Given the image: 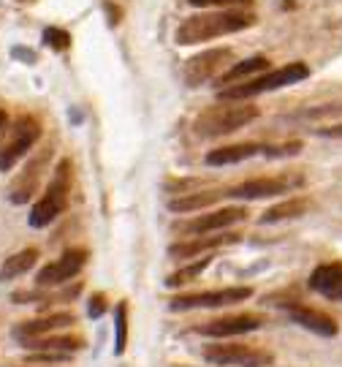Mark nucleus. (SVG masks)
<instances>
[{"label": "nucleus", "mask_w": 342, "mask_h": 367, "mask_svg": "<svg viewBox=\"0 0 342 367\" xmlns=\"http://www.w3.org/2000/svg\"><path fill=\"white\" fill-rule=\"evenodd\" d=\"M74 324V316L71 313H58V316H49V318H38V321H25L14 329V337L19 343H28L33 337H44L55 329H62V327H71Z\"/></svg>", "instance_id": "15"}, {"label": "nucleus", "mask_w": 342, "mask_h": 367, "mask_svg": "<svg viewBox=\"0 0 342 367\" xmlns=\"http://www.w3.org/2000/svg\"><path fill=\"white\" fill-rule=\"evenodd\" d=\"M225 193H220V190H201V193H182L180 199H171L169 202V210L171 213H196V210H207V207H212L215 202H220Z\"/></svg>", "instance_id": "18"}, {"label": "nucleus", "mask_w": 342, "mask_h": 367, "mask_svg": "<svg viewBox=\"0 0 342 367\" xmlns=\"http://www.w3.org/2000/svg\"><path fill=\"white\" fill-rule=\"evenodd\" d=\"M307 210H310V199L296 196V199H288L282 204L269 207L266 213L261 215V223H277V220H288V218H302Z\"/></svg>", "instance_id": "20"}, {"label": "nucleus", "mask_w": 342, "mask_h": 367, "mask_svg": "<svg viewBox=\"0 0 342 367\" xmlns=\"http://www.w3.org/2000/svg\"><path fill=\"white\" fill-rule=\"evenodd\" d=\"M128 343V305L120 302L114 313V354H123Z\"/></svg>", "instance_id": "24"}, {"label": "nucleus", "mask_w": 342, "mask_h": 367, "mask_svg": "<svg viewBox=\"0 0 342 367\" xmlns=\"http://www.w3.org/2000/svg\"><path fill=\"white\" fill-rule=\"evenodd\" d=\"M264 327V316L258 313H239V316H225V318H215L210 324H204L198 332L207 337H218V340H225V337L234 335H248V332H255Z\"/></svg>", "instance_id": "10"}, {"label": "nucleus", "mask_w": 342, "mask_h": 367, "mask_svg": "<svg viewBox=\"0 0 342 367\" xmlns=\"http://www.w3.org/2000/svg\"><path fill=\"white\" fill-rule=\"evenodd\" d=\"M264 153L261 145H231V147H218L207 155L210 166H231V163H242L253 155Z\"/></svg>", "instance_id": "17"}, {"label": "nucleus", "mask_w": 342, "mask_h": 367, "mask_svg": "<svg viewBox=\"0 0 342 367\" xmlns=\"http://www.w3.org/2000/svg\"><path fill=\"white\" fill-rule=\"evenodd\" d=\"M196 8H234V6H250L253 0H187Z\"/></svg>", "instance_id": "27"}, {"label": "nucleus", "mask_w": 342, "mask_h": 367, "mask_svg": "<svg viewBox=\"0 0 342 367\" xmlns=\"http://www.w3.org/2000/svg\"><path fill=\"white\" fill-rule=\"evenodd\" d=\"M310 76V68L305 63H291V65H282V68H275L264 76H255V79H248L237 88H225L220 90V101H250L261 92H272L280 90V88H288V85H296V82H305Z\"/></svg>", "instance_id": "3"}, {"label": "nucleus", "mask_w": 342, "mask_h": 367, "mask_svg": "<svg viewBox=\"0 0 342 367\" xmlns=\"http://www.w3.org/2000/svg\"><path fill=\"white\" fill-rule=\"evenodd\" d=\"M85 261H87V250H82V247H74V250H65L58 261H52V264H46L41 272H38V286H60L65 280H71V277H76L82 272V267H85Z\"/></svg>", "instance_id": "9"}, {"label": "nucleus", "mask_w": 342, "mask_h": 367, "mask_svg": "<svg viewBox=\"0 0 342 367\" xmlns=\"http://www.w3.org/2000/svg\"><path fill=\"white\" fill-rule=\"evenodd\" d=\"M35 259H38V250L35 247L19 250L11 259H6L3 267H0V283H8V280H17L19 275H25L33 264H35Z\"/></svg>", "instance_id": "19"}, {"label": "nucleus", "mask_w": 342, "mask_h": 367, "mask_svg": "<svg viewBox=\"0 0 342 367\" xmlns=\"http://www.w3.org/2000/svg\"><path fill=\"white\" fill-rule=\"evenodd\" d=\"M234 60V52L225 47L220 49H207L201 55H193L190 60H185L182 65V79L187 82V88H198L204 85L207 79L218 76L220 71H225V63Z\"/></svg>", "instance_id": "6"}, {"label": "nucleus", "mask_w": 342, "mask_h": 367, "mask_svg": "<svg viewBox=\"0 0 342 367\" xmlns=\"http://www.w3.org/2000/svg\"><path fill=\"white\" fill-rule=\"evenodd\" d=\"M248 218V210L245 207H225V210H215V213H207V215H198L196 220H190L185 226L187 234H210V231H223L239 220Z\"/></svg>", "instance_id": "12"}, {"label": "nucleus", "mask_w": 342, "mask_h": 367, "mask_svg": "<svg viewBox=\"0 0 342 367\" xmlns=\"http://www.w3.org/2000/svg\"><path fill=\"white\" fill-rule=\"evenodd\" d=\"M255 117H258V106H253L250 101H223L218 106L204 109L193 120V131L201 139H218V136L245 128Z\"/></svg>", "instance_id": "2"}, {"label": "nucleus", "mask_w": 342, "mask_h": 367, "mask_svg": "<svg viewBox=\"0 0 342 367\" xmlns=\"http://www.w3.org/2000/svg\"><path fill=\"white\" fill-rule=\"evenodd\" d=\"M204 359L218 367H269L275 362L272 351L242 345V343H212L204 345Z\"/></svg>", "instance_id": "4"}, {"label": "nucleus", "mask_w": 342, "mask_h": 367, "mask_svg": "<svg viewBox=\"0 0 342 367\" xmlns=\"http://www.w3.org/2000/svg\"><path fill=\"white\" fill-rule=\"evenodd\" d=\"M38 136H41V122L35 120V117H22V120L17 122V131H14L11 142L0 150V172H8L35 145Z\"/></svg>", "instance_id": "8"}, {"label": "nucleus", "mask_w": 342, "mask_h": 367, "mask_svg": "<svg viewBox=\"0 0 342 367\" xmlns=\"http://www.w3.org/2000/svg\"><path fill=\"white\" fill-rule=\"evenodd\" d=\"M320 136H334V139H342V125H334V128H323Z\"/></svg>", "instance_id": "31"}, {"label": "nucleus", "mask_w": 342, "mask_h": 367, "mask_svg": "<svg viewBox=\"0 0 342 367\" xmlns=\"http://www.w3.org/2000/svg\"><path fill=\"white\" fill-rule=\"evenodd\" d=\"M44 41H46L52 49H58V52H62V49L71 47V35L65 31H60V28H46V31H44Z\"/></svg>", "instance_id": "26"}, {"label": "nucleus", "mask_w": 342, "mask_h": 367, "mask_svg": "<svg viewBox=\"0 0 342 367\" xmlns=\"http://www.w3.org/2000/svg\"><path fill=\"white\" fill-rule=\"evenodd\" d=\"M103 310H106V300H103V294H95L93 300H90V318L103 316Z\"/></svg>", "instance_id": "29"}, {"label": "nucleus", "mask_w": 342, "mask_h": 367, "mask_svg": "<svg viewBox=\"0 0 342 367\" xmlns=\"http://www.w3.org/2000/svg\"><path fill=\"white\" fill-rule=\"evenodd\" d=\"M210 264H212V259H210V256H204V259H198V261H193V264L182 267V270L171 272V275L166 277V286H169V288H180V286H185V283H193V280L201 275Z\"/></svg>", "instance_id": "23"}, {"label": "nucleus", "mask_w": 342, "mask_h": 367, "mask_svg": "<svg viewBox=\"0 0 342 367\" xmlns=\"http://www.w3.org/2000/svg\"><path fill=\"white\" fill-rule=\"evenodd\" d=\"M288 190V183L285 180H272V177H258V180H248V183L237 185V188H231L225 196H231V199H269V196H280Z\"/></svg>", "instance_id": "14"}, {"label": "nucleus", "mask_w": 342, "mask_h": 367, "mask_svg": "<svg viewBox=\"0 0 342 367\" xmlns=\"http://www.w3.org/2000/svg\"><path fill=\"white\" fill-rule=\"evenodd\" d=\"M68 188H71V163L62 161L58 166V174L55 180L49 183L46 193L41 196V202L33 207L31 213V226L33 229H41V226H49L65 207V199H68Z\"/></svg>", "instance_id": "5"}, {"label": "nucleus", "mask_w": 342, "mask_h": 367, "mask_svg": "<svg viewBox=\"0 0 342 367\" xmlns=\"http://www.w3.org/2000/svg\"><path fill=\"white\" fill-rule=\"evenodd\" d=\"M269 68V60L264 58V55H255V58H250V60H242L237 63V65H231L228 71H223L220 74V85H231V82H239V79H245V76H253V74H258V71H266Z\"/></svg>", "instance_id": "22"}, {"label": "nucleus", "mask_w": 342, "mask_h": 367, "mask_svg": "<svg viewBox=\"0 0 342 367\" xmlns=\"http://www.w3.org/2000/svg\"><path fill=\"white\" fill-rule=\"evenodd\" d=\"M106 11L112 14V19H109V22H112V25H117V22H120V11H117L114 6H106Z\"/></svg>", "instance_id": "32"}, {"label": "nucleus", "mask_w": 342, "mask_h": 367, "mask_svg": "<svg viewBox=\"0 0 342 367\" xmlns=\"http://www.w3.org/2000/svg\"><path fill=\"white\" fill-rule=\"evenodd\" d=\"M239 234H228V237H198L193 243H177L169 247V256L171 259H190V256H198V253H207V250H215L225 243H237Z\"/></svg>", "instance_id": "16"}, {"label": "nucleus", "mask_w": 342, "mask_h": 367, "mask_svg": "<svg viewBox=\"0 0 342 367\" xmlns=\"http://www.w3.org/2000/svg\"><path fill=\"white\" fill-rule=\"evenodd\" d=\"M310 288L318 291L320 297L332 300V302H342V264H320L315 267L310 275Z\"/></svg>", "instance_id": "13"}, {"label": "nucleus", "mask_w": 342, "mask_h": 367, "mask_svg": "<svg viewBox=\"0 0 342 367\" xmlns=\"http://www.w3.org/2000/svg\"><path fill=\"white\" fill-rule=\"evenodd\" d=\"M253 297L250 286H231V288H218V291H198V294H180L174 297L169 307L171 310H193V307H223L237 305Z\"/></svg>", "instance_id": "7"}, {"label": "nucleus", "mask_w": 342, "mask_h": 367, "mask_svg": "<svg viewBox=\"0 0 342 367\" xmlns=\"http://www.w3.org/2000/svg\"><path fill=\"white\" fill-rule=\"evenodd\" d=\"M285 313H288V318L293 324H299V327H305V329H310V332H315V335L320 337H334L340 332L337 321L332 316H326L323 310H315V307H305V305H291L285 307Z\"/></svg>", "instance_id": "11"}, {"label": "nucleus", "mask_w": 342, "mask_h": 367, "mask_svg": "<svg viewBox=\"0 0 342 367\" xmlns=\"http://www.w3.org/2000/svg\"><path fill=\"white\" fill-rule=\"evenodd\" d=\"M264 153L269 155V158H285V155H296L302 153V142H291V145H282V147H266Z\"/></svg>", "instance_id": "28"}, {"label": "nucleus", "mask_w": 342, "mask_h": 367, "mask_svg": "<svg viewBox=\"0 0 342 367\" xmlns=\"http://www.w3.org/2000/svg\"><path fill=\"white\" fill-rule=\"evenodd\" d=\"M31 351H65V354H76L85 343L79 337H33L28 343H22Z\"/></svg>", "instance_id": "21"}, {"label": "nucleus", "mask_w": 342, "mask_h": 367, "mask_svg": "<svg viewBox=\"0 0 342 367\" xmlns=\"http://www.w3.org/2000/svg\"><path fill=\"white\" fill-rule=\"evenodd\" d=\"M11 55H14V58H22L25 63H35V55H33L31 49H25V47H14Z\"/></svg>", "instance_id": "30"}, {"label": "nucleus", "mask_w": 342, "mask_h": 367, "mask_svg": "<svg viewBox=\"0 0 342 367\" xmlns=\"http://www.w3.org/2000/svg\"><path fill=\"white\" fill-rule=\"evenodd\" d=\"M71 357L74 354H65V351H31L28 354V362L31 365H62Z\"/></svg>", "instance_id": "25"}, {"label": "nucleus", "mask_w": 342, "mask_h": 367, "mask_svg": "<svg viewBox=\"0 0 342 367\" xmlns=\"http://www.w3.org/2000/svg\"><path fill=\"white\" fill-rule=\"evenodd\" d=\"M6 120H8V117H6V112H3V109H0V131H3V128H6Z\"/></svg>", "instance_id": "33"}, {"label": "nucleus", "mask_w": 342, "mask_h": 367, "mask_svg": "<svg viewBox=\"0 0 342 367\" xmlns=\"http://www.w3.org/2000/svg\"><path fill=\"white\" fill-rule=\"evenodd\" d=\"M255 25V14L248 11H234V8H223V11H204L196 17H187L185 22L177 28V44L180 47H193V44H204L228 33H239Z\"/></svg>", "instance_id": "1"}]
</instances>
